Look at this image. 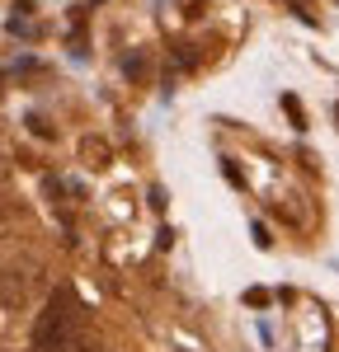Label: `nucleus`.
<instances>
[{
    "mask_svg": "<svg viewBox=\"0 0 339 352\" xmlns=\"http://www.w3.org/2000/svg\"><path fill=\"white\" fill-rule=\"evenodd\" d=\"M66 329H71V296L66 292H52V300L38 310L33 320V352H52L66 343Z\"/></svg>",
    "mask_w": 339,
    "mask_h": 352,
    "instance_id": "f257e3e1",
    "label": "nucleus"
},
{
    "mask_svg": "<svg viewBox=\"0 0 339 352\" xmlns=\"http://www.w3.org/2000/svg\"><path fill=\"white\" fill-rule=\"evenodd\" d=\"M76 151H81V160L90 164V169H104V164L113 160V146L104 141V136H81V146H76Z\"/></svg>",
    "mask_w": 339,
    "mask_h": 352,
    "instance_id": "f03ea898",
    "label": "nucleus"
},
{
    "mask_svg": "<svg viewBox=\"0 0 339 352\" xmlns=\"http://www.w3.org/2000/svg\"><path fill=\"white\" fill-rule=\"evenodd\" d=\"M0 352H5V348H0Z\"/></svg>",
    "mask_w": 339,
    "mask_h": 352,
    "instance_id": "7ed1b4c3",
    "label": "nucleus"
}]
</instances>
